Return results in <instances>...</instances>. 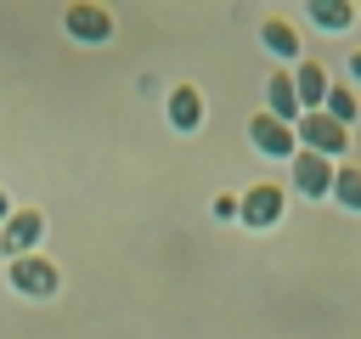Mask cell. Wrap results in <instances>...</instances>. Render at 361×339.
I'll list each match as a JSON object with an SVG mask.
<instances>
[{
  "mask_svg": "<svg viewBox=\"0 0 361 339\" xmlns=\"http://www.w3.org/2000/svg\"><path fill=\"white\" fill-rule=\"evenodd\" d=\"M282 209H288L282 181H254V186L237 198V220H243L248 232H271V226H282Z\"/></svg>",
  "mask_w": 361,
  "mask_h": 339,
  "instance_id": "1",
  "label": "cell"
},
{
  "mask_svg": "<svg viewBox=\"0 0 361 339\" xmlns=\"http://www.w3.org/2000/svg\"><path fill=\"white\" fill-rule=\"evenodd\" d=\"M6 282H11L17 294H28V299H51V294L62 288V271H56V260H45V254H23V260H6Z\"/></svg>",
  "mask_w": 361,
  "mask_h": 339,
  "instance_id": "2",
  "label": "cell"
},
{
  "mask_svg": "<svg viewBox=\"0 0 361 339\" xmlns=\"http://www.w3.org/2000/svg\"><path fill=\"white\" fill-rule=\"evenodd\" d=\"M293 136H299V147L305 153H322V158H344V147H350V130L338 124V119H327V113H305L299 124H293Z\"/></svg>",
  "mask_w": 361,
  "mask_h": 339,
  "instance_id": "3",
  "label": "cell"
},
{
  "mask_svg": "<svg viewBox=\"0 0 361 339\" xmlns=\"http://www.w3.org/2000/svg\"><path fill=\"white\" fill-rule=\"evenodd\" d=\"M62 28L79 40V45H107L113 40V11L107 6H90V0H73L62 11Z\"/></svg>",
  "mask_w": 361,
  "mask_h": 339,
  "instance_id": "4",
  "label": "cell"
},
{
  "mask_svg": "<svg viewBox=\"0 0 361 339\" xmlns=\"http://www.w3.org/2000/svg\"><path fill=\"white\" fill-rule=\"evenodd\" d=\"M288 175H293V186H299L305 198H327V192H333L338 164H333V158H322V153H305V147H299V153L288 158Z\"/></svg>",
  "mask_w": 361,
  "mask_h": 339,
  "instance_id": "5",
  "label": "cell"
},
{
  "mask_svg": "<svg viewBox=\"0 0 361 339\" xmlns=\"http://www.w3.org/2000/svg\"><path fill=\"white\" fill-rule=\"evenodd\" d=\"M248 136H254V147H259L265 158H282V164H288V158L299 153V136H293V124H282V119H271L265 107H259V113L248 119Z\"/></svg>",
  "mask_w": 361,
  "mask_h": 339,
  "instance_id": "6",
  "label": "cell"
},
{
  "mask_svg": "<svg viewBox=\"0 0 361 339\" xmlns=\"http://www.w3.org/2000/svg\"><path fill=\"white\" fill-rule=\"evenodd\" d=\"M39 237H45V215H39V209H11V220L0 226V249H6V260L34 254Z\"/></svg>",
  "mask_w": 361,
  "mask_h": 339,
  "instance_id": "7",
  "label": "cell"
},
{
  "mask_svg": "<svg viewBox=\"0 0 361 339\" xmlns=\"http://www.w3.org/2000/svg\"><path fill=\"white\" fill-rule=\"evenodd\" d=\"M265 113H271V119H282V124H299V119H305V107H299V90H293V73H288V68H276V73L265 79Z\"/></svg>",
  "mask_w": 361,
  "mask_h": 339,
  "instance_id": "8",
  "label": "cell"
},
{
  "mask_svg": "<svg viewBox=\"0 0 361 339\" xmlns=\"http://www.w3.org/2000/svg\"><path fill=\"white\" fill-rule=\"evenodd\" d=\"M293 90H299V107H305V113H322V102H327V90H333V79H327V68H322V62L299 56V68H293Z\"/></svg>",
  "mask_w": 361,
  "mask_h": 339,
  "instance_id": "9",
  "label": "cell"
},
{
  "mask_svg": "<svg viewBox=\"0 0 361 339\" xmlns=\"http://www.w3.org/2000/svg\"><path fill=\"white\" fill-rule=\"evenodd\" d=\"M164 113H169V124H175L180 136H192V130L203 124V90H197V85H175L169 102H164Z\"/></svg>",
  "mask_w": 361,
  "mask_h": 339,
  "instance_id": "10",
  "label": "cell"
},
{
  "mask_svg": "<svg viewBox=\"0 0 361 339\" xmlns=\"http://www.w3.org/2000/svg\"><path fill=\"white\" fill-rule=\"evenodd\" d=\"M259 40H265L271 56H282V62L299 68V51H305V45H299V28H293L288 17H265V23H259Z\"/></svg>",
  "mask_w": 361,
  "mask_h": 339,
  "instance_id": "11",
  "label": "cell"
},
{
  "mask_svg": "<svg viewBox=\"0 0 361 339\" xmlns=\"http://www.w3.org/2000/svg\"><path fill=\"white\" fill-rule=\"evenodd\" d=\"M305 11H310V23L327 28V34H344V28L355 23V6H350V0H310Z\"/></svg>",
  "mask_w": 361,
  "mask_h": 339,
  "instance_id": "12",
  "label": "cell"
},
{
  "mask_svg": "<svg viewBox=\"0 0 361 339\" xmlns=\"http://www.w3.org/2000/svg\"><path fill=\"white\" fill-rule=\"evenodd\" d=\"M322 113H327V119H338V124L350 130V124H355V113H361L355 85H333V90H327V102H322Z\"/></svg>",
  "mask_w": 361,
  "mask_h": 339,
  "instance_id": "13",
  "label": "cell"
},
{
  "mask_svg": "<svg viewBox=\"0 0 361 339\" xmlns=\"http://www.w3.org/2000/svg\"><path fill=\"white\" fill-rule=\"evenodd\" d=\"M333 203L350 209V215H361V170H355V164H338V175H333Z\"/></svg>",
  "mask_w": 361,
  "mask_h": 339,
  "instance_id": "14",
  "label": "cell"
},
{
  "mask_svg": "<svg viewBox=\"0 0 361 339\" xmlns=\"http://www.w3.org/2000/svg\"><path fill=\"white\" fill-rule=\"evenodd\" d=\"M214 215H220V220H237V198L220 192V198H214Z\"/></svg>",
  "mask_w": 361,
  "mask_h": 339,
  "instance_id": "15",
  "label": "cell"
},
{
  "mask_svg": "<svg viewBox=\"0 0 361 339\" xmlns=\"http://www.w3.org/2000/svg\"><path fill=\"white\" fill-rule=\"evenodd\" d=\"M350 79H355V90H361V51H350Z\"/></svg>",
  "mask_w": 361,
  "mask_h": 339,
  "instance_id": "16",
  "label": "cell"
},
{
  "mask_svg": "<svg viewBox=\"0 0 361 339\" xmlns=\"http://www.w3.org/2000/svg\"><path fill=\"white\" fill-rule=\"evenodd\" d=\"M6 220H11V198L0 192V226H6Z\"/></svg>",
  "mask_w": 361,
  "mask_h": 339,
  "instance_id": "17",
  "label": "cell"
}]
</instances>
